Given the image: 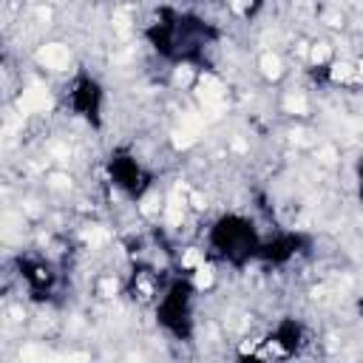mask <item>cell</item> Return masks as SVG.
Segmentation results:
<instances>
[{
    "mask_svg": "<svg viewBox=\"0 0 363 363\" xmlns=\"http://www.w3.org/2000/svg\"><path fill=\"white\" fill-rule=\"evenodd\" d=\"M327 57H329V43H318L312 49V60L315 63H327Z\"/></svg>",
    "mask_w": 363,
    "mask_h": 363,
    "instance_id": "14",
    "label": "cell"
},
{
    "mask_svg": "<svg viewBox=\"0 0 363 363\" xmlns=\"http://www.w3.org/2000/svg\"><path fill=\"white\" fill-rule=\"evenodd\" d=\"M221 97H224V86H221L216 77L205 74V77L199 79V100L205 102L207 108H213V116H219V111L224 108L221 105Z\"/></svg>",
    "mask_w": 363,
    "mask_h": 363,
    "instance_id": "3",
    "label": "cell"
},
{
    "mask_svg": "<svg viewBox=\"0 0 363 363\" xmlns=\"http://www.w3.org/2000/svg\"><path fill=\"white\" fill-rule=\"evenodd\" d=\"M100 290L105 292V295H114V292H116V281H111V278H108V281H102Z\"/></svg>",
    "mask_w": 363,
    "mask_h": 363,
    "instance_id": "18",
    "label": "cell"
},
{
    "mask_svg": "<svg viewBox=\"0 0 363 363\" xmlns=\"http://www.w3.org/2000/svg\"><path fill=\"white\" fill-rule=\"evenodd\" d=\"M284 108L290 111V114H306L309 105H306V100L301 97V94H290V97L284 100Z\"/></svg>",
    "mask_w": 363,
    "mask_h": 363,
    "instance_id": "7",
    "label": "cell"
},
{
    "mask_svg": "<svg viewBox=\"0 0 363 363\" xmlns=\"http://www.w3.org/2000/svg\"><path fill=\"white\" fill-rule=\"evenodd\" d=\"M352 77V65L349 63H338L332 68V79H349Z\"/></svg>",
    "mask_w": 363,
    "mask_h": 363,
    "instance_id": "10",
    "label": "cell"
},
{
    "mask_svg": "<svg viewBox=\"0 0 363 363\" xmlns=\"http://www.w3.org/2000/svg\"><path fill=\"white\" fill-rule=\"evenodd\" d=\"M261 71H264V77L278 79V77H281V57L272 54V51H267V54L261 57Z\"/></svg>",
    "mask_w": 363,
    "mask_h": 363,
    "instance_id": "5",
    "label": "cell"
},
{
    "mask_svg": "<svg viewBox=\"0 0 363 363\" xmlns=\"http://www.w3.org/2000/svg\"><path fill=\"white\" fill-rule=\"evenodd\" d=\"M210 284H213V270L201 264V267H199V272H196V287H199V290H207Z\"/></svg>",
    "mask_w": 363,
    "mask_h": 363,
    "instance_id": "8",
    "label": "cell"
},
{
    "mask_svg": "<svg viewBox=\"0 0 363 363\" xmlns=\"http://www.w3.org/2000/svg\"><path fill=\"white\" fill-rule=\"evenodd\" d=\"M190 201H193V205H196V207H199V210H205V205H207V201H205V196H201V193H193V196H190Z\"/></svg>",
    "mask_w": 363,
    "mask_h": 363,
    "instance_id": "20",
    "label": "cell"
},
{
    "mask_svg": "<svg viewBox=\"0 0 363 363\" xmlns=\"http://www.w3.org/2000/svg\"><path fill=\"white\" fill-rule=\"evenodd\" d=\"M105 238H108V233H105V230H100V227H91V230L86 233V241H88V244H102Z\"/></svg>",
    "mask_w": 363,
    "mask_h": 363,
    "instance_id": "9",
    "label": "cell"
},
{
    "mask_svg": "<svg viewBox=\"0 0 363 363\" xmlns=\"http://www.w3.org/2000/svg\"><path fill=\"white\" fill-rule=\"evenodd\" d=\"M51 185L57 187V190H65V187L71 185V179H68V176H63V173H54V176H51Z\"/></svg>",
    "mask_w": 363,
    "mask_h": 363,
    "instance_id": "15",
    "label": "cell"
},
{
    "mask_svg": "<svg viewBox=\"0 0 363 363\" xmlns=\"http://www.w3.org/2000/svg\"><path fill=\"white\" fill-rule=\"evenodd\" d=\"M37 60H40L46 68L65 71L68 63H71V51H68V46H63V43H49V46H43V49L37 51Z\"/></svg>",
    "mask_w": 363,
    "mask_h": 363,
    "instance_id": "2",
    "label": "cell"
},
{
    "mask_svg": "<svg viewBox=\"0 0 363 363\" xmlns=\"http://www.w3.org/2000/svg\"><path fill=\"white\" fill-rule=\"evenodd\" d=\"M46 108H51V97L43 86H31L17 97V111L20 114H40Z\"/></svg>",
    "mask_w": 363,
    "mask_h": 363,
    "instance_id": "1",
    "label": "cell"
},
{
    "mask_svg": "<svg viewBox=\"0 0 363 363\" xmlns=\"http://www.w3.org/2000/svg\"><path fill=\"white\" fill-rule=\"evenodd\" d=\"M142 213H145V216L156 213V196H145V201H142Z\"/></svg>",
    "mask_w": 363,
    "mask_h": 363,
    "instance_id": "16",
    "label": "cell"
},
{
    "mask_svg": "<svg viewBox=\"0 0 363 363\" xmlns=\"http://www.w3.org/2000/svg\"><path fill=\"white\" fill-rule=\"evenodd\" d=\"M182 216H185V205H182V199H179V190H173L171 199H168L165 219H168V224H171V227H176L179 221H182Z\"/></svg>",
    "mask_w": 363,
    "mask_h": 363,
    "instance_id": "4",
    "label": "cell"
},
{
    "mask_svg": "<svg viewBox=\"0 0 363 363\" xmlns=\"http://www.w3.org/2000/svg\"><path fill=\"white\" fill-rule=\"evenodd\" d=\"M63 363H88V357L86 355H68Z\"/></svg>",
    "mask_w": 363,
    "mask_h": 363,
    "instance_id": "21",
    "label": "cell"
},
{
    "mask_svg": "<svg viewBox=\"0 0 363 363\" xmlns=\"http://www.w3.org/2000/svg\"><path fill=\"white\" fill-rule=\"evenodd\" d=\"M324 20H327L329 26H341V15H338L335 9H329V12H324Z\"/></svg>",
    "mask_w": 363,
    "mask_h": 363,
    "instance_id": "17",
    "label": "cell"
},
{
    "mask_svg": "<svg viewBox=\"0 0 363 363\" xmlns=\"http://www.w3.org/2000/svg\"><path fill=\"white\" fill-rule=\"evenodd\" d=\"M196 142V131H190V128H176L173 131V145H176L179 150H185V148H190V145Z\"/></svg>",
    "mask_w": 363,
    "mask_h": 363,
    "instance_id": "6",
    "label": "cell"
},
{
    "mask_svg": "<svg viewBox=\"0 0 363 363\" xmlns=\"http://www.w3.org/2000/svg\"><path fill=\"white\" fill-rule=\"evenodd\" d=\"M51 153H54V156H60V159H68V148H65V145H54V148H51Z\"/></svg>",
    "mask_w": 363,
    "mask_h": 363,
    "instance_id": "19",
    "label": "cell"
},
{
    "mask_svg": "<svg viewBox=\"0 0 363 363\" xmlns=\"http://www.w3.org/2000/svg\"><path fill=\"white\" fill-rule=\"evenodd\" d=\"M173 79H176V86H187V83L193 79V74H190V68H187V65H179L176 74H173Z\"/></svg>",
    "mask_w": 363,
    "mask_h": 363,
    "instance_id": "11",
    "label": "cell"
},
{
    "mask_svg": "<svg viewBox=\"0 0 363 363\" xmlns=\"http://www.w3.org/2000/svg\"><path fill=\"white\" fill-rule=\"evenodd\" d=\"M182 264H185V267H201V256H199V250H187L185 256H182Z\"/></svg>",
    "mask_w": 363,
    "mask_h": 363,
    "instance_id": "12",
    "label": "cell"
},
{
    "mask_svg": "<svg viewBox=\"0 0 363 363\" xmlns=\"http://www.w3.org/2000/svg\"><path fill=\"white\" fill-rule=\"evenodd\" d=\"M318 159H320L324 165H332L335 159H338V153H335V148H332V145H324V148L318 150Z\"/></svg>",
    "mask_w": 363,
    "mask_h": 363,
    "instance_id": "13",
    "label": "cell"
}]
</instances>
